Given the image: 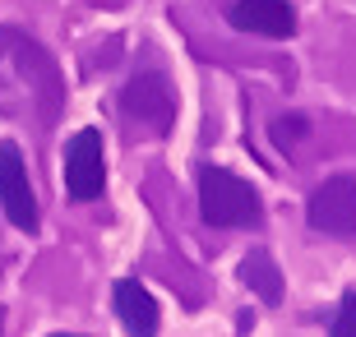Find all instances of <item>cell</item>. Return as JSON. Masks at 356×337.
I'll use <instances>...</instances> for the list:
<instances>
[{"instance_id": "9c48e42d", "label": "cell", "mask_w": 356, "mask_h": 337, "mask_svg": "<svg viewBox=\"0 0 356 337\" xmlns=\"http://www.w3.org/2000/svg\"><path fill=\"white\" fill-rule=\"evenodd\" d=\"M241 282L250 286L264 305H277V300H282V272H277L268 249H250V254L241 259Z\"/></svg>"}, {"instance_id": "7c38bea8", "label": "cell", "mask_w": 356, "mask_h": 337, "mask_svg": "<svg viewBox=\"0 0 356 337\" xmlns=\"http://www.w3.org/2000/svg\"><path fill=\"white\" fill-rule=\"evenodd\" d=\"M51 337H79V333H51Z\"/></svg>"}, {"instance_id": "3957f363", "label": "cell", "mask_w": 356, "mask_h": 337, "mask_svg": "<svg viewBox=\"0 0 356 337\" xmlns=\"http://www.w3.org/2000/svg\"><path fill=\"white\" fill-rule=\"evenodd\" d=\"M120 116L130 120L134 139H167L176 125V92L162 69H144L120 88Z\"/></svg>"}, {"instance_id": "8992f818", "label": "cell", "mask_w": 356, "mask_h": 337, "mask_svg": "<svg viewBox=\"0 0 356 337\" xmlns=\"http://www.w3.org/2000/svg\"><path fill=\"white\" fill-rule=\"evenodd\" d=\"M106 190V143L102 130H79L65 143V195L74 204H92Z\"/></svg>"}, {"instance_id": "6da1fadb", "label": "cell", "mask_w": 356, "mask_h": 337, "mask_svg": "<svg viewBox=\"0 0 356 337\" xmlns=\"http://www.w3.org/2000/svg\"><path fill=\"white\" fill-rule=\"evenodd\" d=\"M10 88H19V111L38 125H56V116L65 111V74L56 56L24 28H0V92Z\"/></svg>"}, {"instance_id": "52a82bcc", "label": "cell", "mask_w": 356, "mask_h": 337, "mask_svg": "<svg viewBox=\"0 0 356 337\" xmlns=\"http://www.w3.org/2000/svg\"><path fill=\"white\" fill-rule=\"evenodd\" d=\"M227 24L236 28V33L282 42L296 33V10H291V0H236L227 10Z\"/></svg>"}, {"instance_id": "ba28073f", "label": "cell", "mask_w": 356, "mask_h": 337, "mask_svg": "<svg viewBox=\"0 0 356 337\" xmlns=\"http://www.w3.org/2000/svg\"><path fill=\"white\" fill-rule=\"evenodd\" d=\"M111 305H116V319L130 337H158L162 310H158L153 291H148L139 277H120L116 291H111Z\"/></svg>"}, {"instance_id": "8fae6325", "label": "cell", "mask_w": 356, "mask_h": 337, "mask_svg": "<svg viewBox=\"0 0 356 337\" xmlns=\"http://www.w3.org/2000/svg\"><path fill=\"white\" fill-rule=\"evenodd\" d=\"M329 337H356V291H343V300H338V310H333Z\"/></svg>"}, {"instance_id": "5b68a950", "label": "cell", "mask_w": 356, "mask_h": 337, "mask_svg": "<svg viewBox=\"0 0 356 337\" xmlns=\"http://www.w3.org/2000/svg\"><path fill=\"white\" fill-rule=\"evenodd\" d=\"M0 208H5V217H10L14 231L38 236V227H42L38 195H33V181H28L24 148L14 139H0Z\"/></svg>"}, {"instance_id": "30bf717a", "label": "cell", "mask_w": 356, "mask_h": 337, "mask_svg": "<svg viewBox=\"0 0 356 337\" xmlns=\"http://www.w3.org/2000/svg\"><path fill=\"white\" fill-rule=\"evenodd\" d=\"M305 134H310V120L296 116V111H291V116H277L273 125H268V139H273L277 148H282V153H291V148H296V143H301Z\"/></svg>"}, {"instance_id": "277c9868", "label": "cell", "mask_w": 356, "mask_h": 337, "mask_svg": "<svg viewBox=\"0 0 356 337\" xmlns=\"http://www.w3.org/2000/svg\"><path fill=\"white\" fill-rule=\"evenodd\" d=\"M305 222H310V231L329 236V240H352L356 236V176H347V171L324 176L305 199Z\"/></svg>"}, {"instance_id": "7a4b0ae2", "label": "cell", "mask_w": 356, "mask_h": 337, "mask_svg": "<svg viewBox=\"0 0 356 337\" xmlns=\"http://www.w3.org/2000/svg\"><path fill=\"white\" fill-rule=\"evenodd\" d=\"M199 217L218 231H236V227L259 231L264 227V199L236 171L209 162V167H199Z\"/></svg>"}, {"instance_id": "4fadbf2b", "label": "cell", "mask_w": 356, "mask_h": 337, "mask_svg": "<svg viewBox=\"0 0 356 337\" xmlns=\"http://www.w3.org/2000/svg\"><path fill=\"white\" fill-rule=\"evenodd\" d=\"M0 333H5V310H0Z\"/></svg>"}]
</instances>
